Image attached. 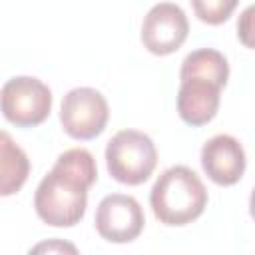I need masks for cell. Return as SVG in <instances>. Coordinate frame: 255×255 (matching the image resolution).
Returning a JSON list of instances; mask_svg holds the SVG:
<instances>
[{"instance_id": "30bf717a", "label": "cell", "mask_w": 255, "mask_h": 255, "mask_svg": "<svg viewBox=\"0 0 255 255\" xmlns=\"http://www.w3.org/2000/svg\"><path fill=\"white\" fill-rule=\"evenodd\" d=\"M30 175V159L14 137L0 129V197L18 193Z\"/></svg>"}, {"instance_id": "3957f363", "label": "cell", "mask_w": 255, "mask_h": 255, "mask_svg": "<svg viewBox=\"0 0 255 255\" xmlns=\"http://www.w3.org/2000/svg\"><path fill=\"white\" fill-rule=\"evenodd\" d=\"M149 205L159 223L181 227L195 221L207 207V189L187 165L167 167L153 183Z\"/></svg>"}, {"instance_id": "5b68a950", "label": "cell", "mask_w": 255, "mask_h": 255, "mask_svg": "<svg viewBox=\"0 0 255 255\" xmlns=\"http://www.w3.org/2000/svg\"><path fill=\"white\" fill-rule=\"evenodd\" d=\"M0 110L16 128L40 126L52 112V92L34 76L10 78L0 90Z\"/></svg>"}, {"instance_id": "8fae6325", "label": "cell", "mask_w": 255, "mask_h": 255, "mask_svg": "<svg viewBox=\"0 0 255 255\" xmlns=\"http://www.w3.org/2000/svg\"><path fill=\"white\" fill-rule=\"evenodd\" d=\"M191 8L201 22L217 26L231 16V12L237 8V2L235 0H193Z\"/></svg>"}, {"instance_id": "8992f818", "label": "cell", "mask_w": 255, "mask_h": 255, "mask_svg": "<svg viewBox=\"0 0 255 255\" xmlns=\"http://www.w3.org/2000/svg\"><path fill=\"white\" fill-rule=\"evenodd\" d=\"M110 120V108L102 92L94 88L70 90L60 106V122L64 131L74 139L98 137Z\"/></svg>"}, {"instance_id": "7c38bea8", "label": "cell", "mask_w": 255, "mask_h": 255, "mask_svg": "<svg viewBox=\"0 0 255 255\" xmlns=\"http://www.w3.org/2000/svg\"><path fill=\"white\" fill-rule=\"evenodd\" d=\"M26 255H80V251L72 241L52 237V239H44L36 243L34 247H30Z\"/></svg>"}, {"instance_id": "4fadbf2b", "label": "cell", "mask_w": 255, "mask_h": 255, "mask_svg": "<svg viewBox=\"0 0 255 255\" xmlns=\"http://www.w3.org/2000/svg\"><path fill=\"white\" fill-rule=\"evenodd\" d=\"M253 10H255V6L251 4V6H247L245 8V12L241 14V20L237 22V34H239V38H241V42L247 46V48H251L253 46V42H251V32H253V28H251V14H253Z\"/></svg>"}, {"instance_id": "ba28073f", "label": "cell", "mask_w": 255, "mask_h": 255, "mask_svg": "<svg viewBox=\"0 0 255 255\" xmlns=\"http://www.w3.org/2000/svg\"><path fill=\"white\" fill-rule=\"evenodd\" d=\"M96 231L110 243H129L139 237L145 215L135 197L126 193L106 195L96 209Z\"/></svg>"}, {"instance_id": "277c9868", "label": "cell", "mask_w": 255, "mask_h": 255, "mask_svg": "<svg viewBox=\"0 0 255 255\" xmlns=\"http://www.w3.org/2000/svg\"><path fill=\"white\" fill-rule=\"evenodd\" d=\"M157 165V149L151 137L137 129L118 131L106 145V167L124 185L147 181Z\"/></svg>"}, {"instance_id": "9c48e42d", "label": "cell", "mask_w": 255, "mask_h": 255, "mask_svg": "<svg viewBox=\"0 0 255 255\" xmlns=\"http://www.w3.org/2000/svg\"><path fill=\"white\" fill-rule=\"evenodd\" d=\"M245 165V149L229 133H217L201 147V167L217 185H235L243 177Z\"/></svg>"}, {"instance_id": "52a82bcc", "label": "cell", "mask_w": 255, "mask_h": 255, "mask_svg": "<svg viewBox=\"0 0 255 255\" xmlns=\"http://www.w3.org/2000/svg\"><path fill=\"white\" fill-rule=\"evenodd\" d=\"M189 34V22L181 6L159 2L149 8L141 24V44L155 56H169L181 48Z\"/></svg>"}, {"instance_id": "7a4b0ae2", "label": "cell", "mask_w": 255, "mask_h": 255, "mask_svg": "<svg viewBox=\"0 0 255 255\" xmlns=\"http://www.w3.org/2000/svg\"><path fill=\"white\" fill-rule=\"evenodd\" d=\"M177 114L193 128L209 124L219 110L221 90L229 80L227 58L213 48L189 52L179 70Z\"/></svg>"}, {"instance_id": "6da1fadb", "label": "cell", "mask_w": 255, "mask_h": 255, "mask_svg": "<svg viewBox=\"0 0 255 255\" xmlns=\"http://www.w3.org/2000/svg\"><path fill=\"white\" fill-rule=\"evenodd\" d=\"M96 179L94 155L84 147L66 149L36 187V215L52 227H74L86 213L88 189Z\"/></svg>"}]
</instances>
